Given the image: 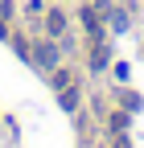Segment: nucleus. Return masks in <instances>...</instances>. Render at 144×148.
Listing matches in <instances>:
<instances>
[{"label":"nucleus","instance_id":"nucleus-1","mask_svg":"<svg viewBox=\"0 0 144 148\" xmlns=\"http://www.w3.org/2000/svg\"><path fill=\"white\" fill-rule=\"evenodd\" d=\"M33 58H37L41 66H58V49H53L49 41H41V45H33Z\"/></svg>","mask_w":144,"mask_h":148},{"label":"nucleus","instance_id":"nucleus-2","mask_svg":"<svg viewBox=\"0 0 144 148\" xmlns=\"http://www.w3.org/2000/svg\"><path fill=\"white\" fill-rule=\"evenodd\" d=\"M82 25H86V33H91V37H95V41H99V37H103V25H99V16H95L91 8H86V12H82Z\"/></svg>","mask_w":144,"mask_h":148},{"label":"nucleus","instance_id":"nucleus-3","mask_svg":"<svg viewBox=\"0 0 144 148\" xmlns=\"http://www.w3.org/2000/svg\"><path fill=\"white\" fill-rule=\"evenodd\" d=\"M58 103H62L66 111H74V107H78V90H74V86H66V90H62V99H58Z\"/></svg>","mask_w":144,"mask_h":148},{"label":"nucleus","instance_id":"nucleus-4","mask_svg":"<svg viewBox=\"0 0 144 148\" xmlns=\"http://www.w3.org/2000/svg\"><path fill=\"white\" fill-rule=\"evenodd\" d=\"M62 29H66V16H62V12H49V33H53V37H58Z\"/></svg>","mask_w":144,"mask_h":148},{"label":"nucleus","instance_id":"nucleus-5","mask_svg":"<svg viewBox=\"0 0 144 148\" xmlns=\"http://www.w3.org/2000/svg\"><path fill=\"white\" fill-rule=\"evenodd\" d=\"M115 148H132V144H128V140H115Z\"/></svg>","mask_w":144,"mask_h":148}]
</instances>
